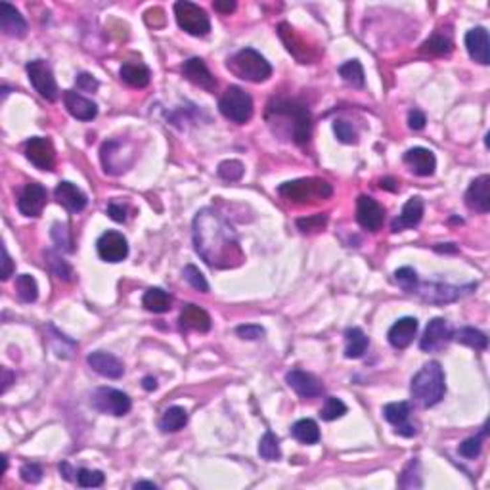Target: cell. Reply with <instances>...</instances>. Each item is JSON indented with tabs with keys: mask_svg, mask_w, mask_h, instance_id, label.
<instances>
[{
	"mask_svg": "<svg viewBox=\"0 0 490 490\" xmlns=\"http://www.w3.org/2000/svg\"><path fill=\"white\" fill-rule=\"evenodd\" d=\"M193 247L213 268H234L242 265L244 251L238 234L215 209H201L193 218Z\"/></svg>",
	"mask_w": 490,
	"mask_h": 490,
	"instance_id": "6da1fadb",
	"label": "cell"
},
{
	"mask_svg": "<svg viewBox=\"0 0 490 490\" xmlns=\"http://www.w3.org/2000/svg\"><path fill=\"white\" fill-rule=\"evenodd\" d=\"M446 393V379L443 366L438 364L437 360H431L427 364L417 371L412 385H410V394L412 399L424 406V408H431L445 399Z\"/></svg>",
	"mask_w": 490,
	"mask_h": 490,
	"instance_id": "7a4b0ae2",
	"label": "cell"
},
{
	"mask_svg": "<svg viewBox=\"0 0 490 490\" xmlns=\"http://www.w3.org/2000/svg\"><path fill=\"white\" fill-rule=\"evenodd\" d=\"M276 115L285 121H291V138L297 144H306L311 140L312 134V117L311 112L306 110L305 104L297 100H288V98H278L268 105V117Z\"/></svg>",
	"mask_w": 490,
	"mask_h": 490,
	"instance_id": "3957f363",
	"label": "cell"
},
{
	"mask_svg": "<svg viewBox=\"0 0 490 490\" xmlns=\"http://www.w3.org/2000/svg\"><path fill=\"white\" fill-rule=\"evenodd\" d=\"M234 73L238 75L239 79H245L249 82H262L267 81L268 77L272 75V67L265 60V56H260L257 50L253 48H244L239 50L230 61H228Z\"/></svg>",
	"mask_w": 490,
	"mask_h": 490,
	"instance_id": "277c9868",
	"label": "cell"
},
{
	"mask_svg": "<svg viewBox=\"0 0 490 490\" xmlns=\"http://www.w3.org/2000/svg\"><path fill=\"white\" fill-rule=\"evenodd\" d=\"M280 195L295 203H306L311 200H327L332 198L334 188L322 179H299L291 182H283L278 188Z\"/></svg>",
	"mask_w": 490,
	"mask_h": 490,
	"instance_id": "5b68a950",
	"label": "cell"
},
{
	"mask_svg": "<svg viewBox=\"0 0 490 490\" xmlns=\"http://www.w3.org/2000/svg\"><path fill=\"white\" fill-rule=\"evenodd\" d=\"M218 110L232 123L245 125L253 117V98L239 87H228L218 100Z\"/></svg>",
	"mask_w": 490,
	"mask_h": 490,
	"instance_id": "8992f818",
	"label": "cell"
},
{
	"mask_svg": "<svg viewBox=\"0 0 490 490\" xmlns=\"http://www.w3.org/2000/svg\"><path fill=\"white\" fill-rule=\"evenodd\" d=\"M175 15H177V23L182 31H186L192 37H205L211 31V22L209 15L205 14V10L200 8L193 2L188 0H180L175 4Z\"/></svg>",
	"mask_w": 490,
	"mask_h": 490,
	"instance_id": "52a82bcc",
	"label": "cell"
},
{
	"mask_svg": "<svg viewBox=\"0 0 490 490\" xmlns=\"http://www.w3.org/2000/svg\"><path fill=\"white\" fill-rule=\"evenodd\" d=\"M92 408L98 410L100 414H110V416H125L133 408L131 396L123 391L112 389V387H100L90 396Z\"/></svg>",
	"mask_w": 490,
	"mask_h": 490,
	"instance_id": "ba28073f",
	"label": "cell"
},
{
	"mask_svg": "<svg viewBox=\"0 0 490 490\" xmlns=\"http://www.w3.org/2000/svg\"><path fill=\"white\" fill-rule=\"evenodd\" d=\"M27 75H29L31 84L35 87L40 96L48 102H56L58 98V84L54 79V73L50 66L45 60H35L27 64Z\"/></svg>",
	"mask_w": 490,
	"mask_h": 490,
	"instance_id": "9c48e42d",
	"label": "cell"
},
{
	"mask_svg": "<svg viewBox=\"0 0 490 490\" xmlns=\"http://www.w3.org/2000/svg\"><path fill=\"white\" fill-rule=\"evenodd\" d=\"M100 159L107 175H123L133 165V154H125V144L119 140H110L102 144Z\"/></svg>",
	"mask_w": 490,
	"mask_h": 490,
	"instance_id": "30bf717a",
	"label": "cell"
},
{
	"mask_svg": "<svg viewBox=\"0 0 490 490\" xmlns=\"http://www.w3.org/2000/svg\"><path fill=\"white\" fill-rule=\"evenodd\" d=\"M96 249L100 259L105 262H121L128 255V242L121 232L107 230L98 238Z\"/></svg>",
	"mask_w": 490,
	"mask_h": 490,
	"instance_id": "8fae6325",
	"label": "cell"
},
{
	"mask_svg": "<svg viewBox=\"0 0 490 490\" xmlns=\"http://www.w3.org/2000/svg\"><path fill=\"white\" fill-rule=\"evenodd\" d=\"M452 337V327L445 318H433L425 327V334L420 341V349L425 352H437L445 349Z\"/></svg>",
	"mask_w": 490,
	"mask_h": 490,
	"instance_id": "7c38bea8",
	"label": "cell"
},
{
	"mask_svg": "<svg viewBox=\"0 0 490 490\" xmlns=\"http://www.w3.org/2000/svg\"><path fill=\"white\" fill-rule=\"evenodd\" d=\"M358 224L370 232H378L385 221V209L370 195H360L357 200Z\"/></svg>",
	"mask_w": 490,
	"mask_h": 490,
	"instance_id": "4fadbf2b",
	"label": "cell"
},
{
	"mask_svg": "<svg viewBox=\"0 0 490 490\" xmlns=\"http://www.w3.org/2000/svg\"><path fill=\"white\" fill-rule=\"evenodd\" d=\"M25 156L31 163L43 169V171H52L54 163H56V151H54L52 142L48 138H40L35 136L25 144Z\"/></svg>",
	"mask_w": 490,
	"mask_h": 490,
	"instance_id": "5bb4252c",
	"label": "cell"
},
{
	"mask_svg": "<svg viewBox=\"0 0 490 490\" xmlns=\"http://www.w3.org/2000/svg\"><path fill=\"white\" fill-rule=\"evenodd\" d=\"M410 414H412V406L408 402H391L383 406V416L391 425H394L396 435L402 437H414L417 429L412 424H408Z\"/></svg>",
	"mask_w": 490,
	"mask_h": 490,
	"instance_id": "9a60e30c",
	"label": "cell"
},
{
	"mask_svg": "<svg viewBox=\"0 0 490 490\" xmlns=\"http://www.w3.org/2000/svg\"><path fill=\"white\" fill-rule=\"evenodd\" d=\"M46 205V188L38 182H31L22 190L17 209L25 216H38Z\"/></svg>",
	"mask_w": 490,
	"mask_h": 490,
	"instance_id": "2e32d148",
	"label": "cell"
},
{
	"mask_svg": "<svg viewBox=\"0 0 490 490\" xmlns=\"http://www.w3.org/2000/svg\"><path fill=\"white\" fill-rule=\"evenodd\" d=\"M466 205L475 213H489L490 211V177L481 175L479 179L471 182L466 192Z\"/></svg>",
	"mask_w": 490,
	"mask_h": 490,
	"instance_id": "e0dca14e",
	"label": "cell"
},
{
	"mask_svg": "<svg viewBox=\"0 0 490 490\" xmlns=\"http://www.w3.org/2000/svg\"><path fill=\"white\" fill-rule=\"evenodd\" d=\"M285 381H288V385H290L299 396H303V399H314V396H320V394L324 393V387H322V383L318 381V378H314L309 371H288Z\"/></svg>",
	"mask_w": 490,
	"mask_h": 490,
	"instance_id": "ac0fdd59",
	"label": "cell"
},
{
	"mask_svg": "<svg viewBox=\"0 0 490 490\" xmlns=\"http://www.w3.org/2000/svg\"><path fill=\"white\" fill-rule=\"evenodd\" d=\"M466 48H468V54L471 56V60L481 64V66H489L490 40L489 31L484 29V27H475V29L468 31V35H466Z\"/></svg>",
	"mask_w": 490,
	"mask_h": 490,
	"instance_id": "d6986e66",
	"label": "cell"
},
{
	"mask_svg": "<svg viewBox=\"0 0 490 490\" xmlns=\"http://www.w3.org/2000/svg\"><path fill=\"white\" fill-rule=\"evenodd\" d=\"M182 75H184L188 81L200 87V89L213 92L216 89V79L213 77V73L209 71V67L205 66V61L201 58H190L188 61H184L182 66Z\"/></svg>",
	"mask_w": 490,
	"mask_h": 490,
	"instance_id": "ffe728a7",
	"label": "cell"
},
{
	"mask_svg": "<svg viewBox=\"0 0 490 490\" xmlns=\"http://www.w3.org/2000/svg\"><path fill=\"white\" fill-rule=\"evenodd\" d=\"M87 362L96 373L107 379H119L125 373V366H123L119 358L113 357L110 352H104V350H96V352L89 355Z\"/></svg>",
	"mask_w": 490,
	"mask_h": 490,
	"instance_id": "44dd1931",
	"label": "cell"
},
{
	"mask_svg": "<svg viewBox=\"0 0 490 490\" xmlns=\"http://www.w3.org/2000/svg\"><path fill=\"white\" fill-rule=\"evenodd\" d=\"M404 163L417 177H431L437 169L435 154L427 148H412L404 154Z\"/></svg>",
	"mask_w": 490,
	"mask_h": 490,
	"instance_id": "7402d4cb",
	"label": "cell"
},
{
	"mask_svg": "<svg viewBox=\"0 0 490 490\" xmlns=\"http://www.w3.org/2000/svg\"><path fill=\"white\" fill-rule=\"evenodd\" d=\"M0 29L4 31V35L14 38H23L27 35V22L10 2L0 4Z\"/></svg>",
	"mask_w": 490,
	"mask_h": 490,
	"instance_id": "603a6c76",
	"label": "cell"
},
{
	"mask_svg": "<svg viewBox=\"0 0 490 490\" xmlns=\"http://www.w3.org/2000/svg\"><path fill=\"white\" fill-rule=\"evenodd\" d=\"M417 320L414 316H404L399 322H394L391 329H389V343L393 345L394 349H406L410 343L414 341V337L417 334Z\"/></svg>",
	"mask_w": 490,
	"mask_h": 490,
	"instance_id": "cb8c5ba5",
	"label": "cell"
},
{
	"mask_svg": "<svg viewBox=\"0 0 490 490\" xmlns=\"http://www.w3.org/2000/svg\"><path fill=\"white\" fill-rule=\"evenodd\" d=\"M422 218H424V200L414 195V198H410V200L404 203L402 213L391 223V228H393V232H402L406 230V228H414V226H417V224L422 223Z\"/></svg>",
	"mask_w": 490,
	"mask_h": 490,
	"instance_id": "d4e9b609",
	"label": "cell"
},
{
	"mask_svg": "<svg viewBox=\"0 0 490 490\" xmlns=\"http://www.w3.org/2000/svg\"><path fill=\"white\" fill-rule=\"evenodd\" d=\"M54 195H56L58 203L64 205L67 211H71V213H81L82 209L87 207V203H89L87 195L73 182H67V180H64V182L56 186Z\"/></svg>",
	"mask_w": 490,
	"mask_h": 490,
	"instance_id": "484cf974",
	"label": "cell"
},
{
	"mask_svg": "<svg viewBox=\"0 0 490 490\" xmlns=\"http://www.w3.org/2000/svg\"><path fill=\"white\" fill-rule=\"evenodd\" d=\"M64 102H66L67 112L71 113L75 119L92 121L98 115V105L75 90H66Z\"/></svg>",
	"mask_w": 490,
	"mask_h": 490,
	"instance_id": "4316f807",
	"label": "cell"
},
{
	"mask_svg": "<svg viewBox=\"0 0 490 490\" xmlns=\"http://www.w3.org/2000/svg\"><path fill=\"white\" fill-rule=\"evenodd\" d=\"M416 293H420V297L427 301V303H452L456 299L460 297L461 291L458 288H452V285H446V283H422L417 285Z\"/></svg>",
	"mask_w": 490,
	"mask_h": 490,
	"instance_id": "83f0119b",
	"label": "cell"
},
{
	"mask_svg": "<svg viewBox=\"0 0 490 490\" xmlns=\"http://www.w3.org/2000/svg\"><path fill=\"white\" fill-rule=\"evenodd\" d=\"M180 327L207 334L211 329V316L201 306L190 303V305H184V309L180 312Z\"/></svg>",
	"mask_w": 490,
	"mask_h": 490,
	"instance_id": "f1b7e54d",
	"label": "cell"
},
{
	"mask_svg": "<svg viewBox=\"0 0 490 490\" xmlns=\"http://www.w3.org/2000/svg\"><path fill=\"white\" fill-rule=\"evenodd\" d=\"M121 79L133 87V89H146L151 79V71L144 64H134V61H126L121 66Z\"/></svg>",
	"mask_w": 490,
	"mask_h": 490,
	"instance_id": "f546056e",
	"label": "cell"
},
{
	"mask_svg": "<svg viewBox=\"0 0 490 490\" xmlns=\"http://www.w3.org/2000/svg\"><path fill=\"white\" fill-rule=\"evenodd\" d=\"M142 305L144 309L154 314H163V312L171 311L172 299L171 295L163 291L161 288H149L146 293H144V299H142Z\"/></svg>",
	"mask_w": 490,
	"mask_h": 490,
	"instance_id": "4dcf8cb0",
	"label": "cell"
},
{
	"mask_svg": "<svg viewBox=\"0 0 490 490\" xmlns=\"http://www.w3.org/2000/svg\"><path fill=\"white\" fill-rule=\"evenodd\" d=\"M345 341H347V345H345V357L347 358L364 357L368 345H370L368 337L360 327H349L345 334Z\"/></svg>",
	"mask_w": 490,
	"mask_h": 490,
	"instance_id": "1f68e13d",
	"label": "cell"
},
{
	"mask_svg": "<svg viewBox=\"0 0 490 490\" xmlns=\"http://www.w3.org/2000/svg\"><path fill=\"white\" fill-rule=\"evenodd\" d=\"M188 424V412L180 406H171L163 412V416L159 420V429L163 433H175L180 431Z\"/></svg>",
	"mask_w": 490,
	"mask_h": 490,
	"instance_id": "d6a6232c",
	"label": "cell"
},
{
	"mask_svg": "<svg viewBox=\"0 0 490 490\" xmlns=\"http://www.w3.org/2000/svg\"><path fill=\"white\" fill-rule=\"evenodd\" d=\"M291 435L303 445H316L320 440L318 424L314 420H299L297 424L291 427Z\"/></svg>",
	"mask_w": 490,
	"mask_h": 490,
	"instance_id": "836d02e7",
	"label": "cell"
},
{
	"mask_svg": "<svg viewBox=\"0 0 490 490\" xmlns=\"http://www.w3.org/2000/svg\"><path fill=\"white\" fill-rule=\"evenodd\" d=\"M454 339L458 343H461V345L471 347V349L475 350H487V347H489V337H487L483 332L475 329V327H461Z\"/></svg>",
	"mask_w": 490,
	"mask_h": 490,
	"instance_id": "e575fe53",
	"label": "cell"
},
{
	"mask_svg": "<svg viewBox=\"0 0 490 490\" xmlns=\"http://www.w3.org/2000/svg\"><path fill=\"white\" fill-rule=\"evenodd\" d=\"M339 75L341 79L355 89H362L364 87V69L362 64L358 60H349L347 64H343L339 67Z\"/></svg>",
	"mask_w": 490,
	"mask_h": 490,
	"instance_id": "d590c367",
	"label": "cell"
},
{
	"mask_svg": "<svg viewBox=\"0 0 490 490\" xmlns=\"http://www.w3.org/2000/svg\"><path fill=\"white\" fill-rule=\"evenodd\" d=\"M15 290H17V295H20V299H22L23 303H35V301H37L38 285L37 280L31 274L17 276V280H15Z\"/></svg>",
	"mask_w": 490,
	"mask_h": 490,
	"instance_id": "8d00e7d4",
	"label": "cell"
},
{
	"mask_svg": "<svg viewBox=\"0 0 490 490\" xmlns=\"http://www.w3.org/2000/svg\"><path fill=\"white\" fill-rule=\"evenodd\" d=\"M259 454L262 460L267 461H276L282 458V450H280V440L276 437L274 433L267 431L259 443Z\"/></svg>",
	"mask_w": 490,
	"mask_h": 490,
	"instance_id": "74e56055",
	"label": "cell"
},
{
	"mask_svg": "<svg viewBox=\"0 0 490 490\" xmlns=\"http://www.w3.org/2000/svg\"><path fill=\"white\" fill-rule=\"evenodd\" d=\"M45 257H46V265L50 267V272H52L58 280H64V282H69V280H71L73 270H71V267L67 265L66 260L61 259L58 253L52 251V249H48V251L45 253Z\"/></svg>",
	"mask_w": 490,
	"mask_h": 490,
	"instance_id": "f35d334b",
	"label": "cell"
},
{
	"mask_svg": "<svg viewBox=\"0 0 490 490\" xmlns=\"http://www.w3.org/2000/svg\"><path fill=\"white\" fill-rule=\"evenodd\" d=\"M422 50L427 54H433V56H446V54L452 52V40L446 37V35H440V33H435L433 37H429L422 45Z\"/></svg>",
	"mask_w": 490,
	"mask_h": 490,
	"instance_id": "ab89813d",
	"label": "cell"
},
{
	"mask_svg": "<svg viewBox=\"0 0 490 490\" xmlns=\"http://www.w3.org/2000/svg\"><path fill=\"white\" fill-rule=\"evenodd\" d=\"M345 414H347V404H345L341 399H337V396H327L324 408L320 410V416H322V420H326V422L339 420V417H343Z\"/></svg>",
	"mask_w": 490,
	"mask_h": 490,
	"instance_id": "60d3db41",
	"label": "cell"
},
{
	"mask_svg": "<svg viewBox=\"0 0 490 490\" xmlns=\"http://www.w3.org/2000/svg\"><path fill=\"white\" fill-rule=\"evenodd\" d=\"M484 435H487V427H484L479 435H475V437L463 440V443L460 445V448H458L460 456L468 458V460H475V458H479V454H481V450H483Z\"/></svg>",
	"mask_w": 490,
	"mask_h": 490,
	"instance_id": "b9f144b4",
	"label": "cell"
},
{
	"mask_svg": "<svg viewBox=\"0 0 490 490\" xmlns=\"http://www.w3.org/2000/svg\"><path fill=\"white\" fill-rule=\"evenodd\" d=\"M394 282L401 285L402 290L406 293H416L417 285H420V280H417V274L414 268L410 267H402L394 272Z\"/></svg>",
	"mask_w": 490,
	"mask_h": 490,
	"instance_id": "7bdbcfd3",
	"label": "cell"
},
{
	"mask_svg": "<svg viewBox=\"0 0 490 490\" xmlns=\"http://www.w3.org/2000/svg\"><path fill=\"white\" fill-rule=\"evenodd\" d=\"M401 487L402 489H420L422 487V468H420V461L412 460L406 466V469L402 471L401 475Z\"/></svg>",
	"mask_w": 490,
	"mask_h": 490,
	"instance_id": "ee69618b",
	"label": "cell"
},
{
	"mask_svg": "<svg viewBox=\"0 0 490 490\" xmlns=\"http://www.w3.org/2000/svg\"><path fill=\"white\" fill-rule=\"evenodd\" d=\"M244 165L239 163L238 159H228L218 165V177L226 182H238L244 177Z\"/></svg>",
	"mask_w": 490,
	"mask_h": 490,
	"instance_id": "f6af8a7d",
	"label": "cell"
},
{
	"mask_svg": "<svg viewBox=\"0 0 490 490\" xmlns=\"http://www.w3.org/2000/svg\"><path fill=\"white\" fill-rule=\"evenodd\" d=\"M105 481V477L102 471H96V469H79L77 471V484L82 487V489H96V487H102Z\"/></svg>",
	"mask_w": 490,
	"mask_h": 490,
	"instance_id": "bcb514c9",
	"label": "cell"
},
{
	"mask_svg": "<svg viewBox=\"0 0 490 490\" xmlns=\"http://www.w3.org/2000/svg\"><path fill=\"white\" fill-rule=\"evenodd\" d=\"M52 239L54 244L58 245V249L64 251H73V239H71V232L67 228V224L56 223L52 226Z\"/></svg>",
	"mask_w": 490,
	"mask_h": 490,
	"instance_id": "7dc6e473",
	"label": "cell"
},
{
	"mask_svg": "<svg viewBox=\"0 0 490 490\" xmlns=\"http://www.w3.org/2000/svg\"><path fill=\"white\" fill-rule=\"evenodd\" d=\"M184 278H186V282L190 283L193 290L201 291V293H207V291H209L207 280H205V276L201 274L200 268H198V267H193V265H188V267L184 268Z\"/></svg>",
	"mask_w": 490,
	"mask_h": 490,
	"instance_id": "c3c4849f",
	"label": "cell"
},
{
	"mask_svg": "<svg viewBox=\"0 0 490 490\" xmlns=\"http://www.w3.org/2000/svg\"><path fill=\"white\" fill-rule=\"evenodd\" d=\"M334 133L337 136V140L343 142V144H357L358 142V134L355 131V126L347 123V121H335Z\"/></svg>",
	"mask_w": 490,
	"mask_h": 490,
	"instance_id": "681fc988",
	"label": "cell"
},
{
	"mask_svg": "<svg viewBox=\"0 0 490 490\" xmlns=\"http://www.w3.org/2000/svg\"><path fill=\"white\" fill-rule=\"evenodd\" d=\"M327 224V216L326 215H314V216H306V218H299L297 226L299 230L303 232H318L324 230Z\"/></svg>",
	"mask_w": 490,
	"mask_h": 490,
	"instance_id": "f907efd6",
	"label": "cell"
},
{
	"mask_svg": "<svg viewBox=\"0 0 490 490\" xmlns=\"http://www.w3.org/2000/svg\"><path fill=\"white\" fill-rule=\"evenodd\" d=\"M20 475H22L25 483L37 484L43 479V468L38 463H23L22 469H20Z\"/></svg>",
	"mask_w": 490,
	"mask_h": 490,
	"instance_id": "816d5d0a",
	"label": "cell"
},
{
	"mask_svg": "<svg viewBox=\"0 0 490 490\" xmlns=\"http://www.w3.org/2000/svg\"><path fill=\"white\" fill-rule=\"evenodd\" d=\"M236 334L242 339H247V341H257V339H260L265 335V327L257 326V324H247V326L236 327Z\"/></svg>",
	"mask_w": 490,
	"mask_h": 490,
	"instance_id": "f5cc1de1",
	"label": "cell"
},
{
	"mask_svg": "<svg viewBox=\"0 0 490 490\" xmlns=\"http://www.w3.org/2000/svg\"><path fill=\"white\" fill-rule=\"evenodd\" d=\"M75 82H77V89L82 90V92H94L100 87V82L90 73H79Z\"/></svg>",
	"mask_w": 490,
	"mask_h": 490,
	"instance_id": "db71d44e",
	"label": "cell"
},
{
	"mask_svg": "<svg viewBox=\"0 0 490 490\" xmlns=\"http://www.w3.org/2000/svg\"><path fill=\"white\" fill-rule=\"evenodd\" d=\"M425 123H427V119H425L424 112H420V110H412V112L408 113L410 128H414V131H422V128L425 126Z\"/></svg>",
	"mask_w": 490,
	"mask_h": 490,
	"instance_id": "11a10c76",
	"label": "cell"
},
{
	"mask_svg": "<svg viewBox=\"0 0 490 490\" xmlns=\"http://www.w3.org/2000/svg\"><path fill=\"white\" fill-rule=\"evenodd\" d=\"M12 274H14V262L10 259L6 247H2V280H8Z\"/></svg>",
	"mask_w": 490,
	"mask_h": 490,
	"instance_id": "9f6ffc18",
	"label": "cell"
},
{
	"mask_svg": "<svg viewBox=\"0 0 490 490\" xmlns=\"http://www.w3.org/2000/svg\"><path fill=\"white\" fill-rule=\"evenodd\" d=\"M107 215L112 216L115 223H125L126 218V211L123 205H117V203H112L110 207H107Z\"/></svg>",
	"mask_w": 490,
	"mask_h": 490,
	"instance_id": "6f0895ef",
	"label": "cell"
},
{
	"mask_svg": "<svg viewBox=\"0 0 490 490\" xmlns=\"http://www.w3.org/2000/svg\"><path fill=\"white\" fill-rule=\"evenodd\" d=\"M213 6H215L216 12H221V14H230V12L236 10V2H234V0H216Z\"/></svg>",
	"mask_w": 490,
	"mask_h": 490,
	"instance_id": "680465c9",
	"label": "cell"
},
{
	"mask_svg": "<svg viewBox=\"0 0 490 490\" xmlns=\"http://www.w3.org/2000/svg\"><path fill=\"white\" fill-rule=\"evenodd\" d=\"M399 182L394 179H391V177H387V179H381V182H379V186L383 188V190H389V192H396L399 190Z\"/></svg>",
	"mask_w": 490,
	"mask_h": 490,
	"instance_id": "91938a15",
	"label": "cell"
},
{
	"mask_svg": "<svg viewBox=\"0 0 490 490\" xmlns=\"http://www.w3.org/2000/svg\"><path fill=\"white\" fill-rule=\"evenodd\" d=\"M60 473L64 475V479H67V481H71V479H73L71 475H77V473H75L73 469H71V466H69L67 461L60 463Z\"/></svg>",
	"mask_w": 490,
	"mask_h": 490,
	"instance_id": "94428289",
	"label": "cell"
},
{
	"mask_svg": "<svg viewBox=\"0 0 490 490\" xmlns=\"http://www.w3.org/2000/svg\"><path fill=\"white\" fill-rule=\"evenodd\" d=\"M142 385H144V389H146V391H156V389H157L156 378H151V376H148V378H144V381H142Z\"/></svg>",
	"mask_w": 490,
	"mask_h": 490,
	"instance_id": "6125c7cd",
	"label": "cell"
},
{
	"mask_svg": "<svg viewBox=\"0 0 490 490\" xmlns=\"http://www.w3.org/2000/svg\"><path fill=\"white\" fill-rule=\"evenodd\" d=\"M2 373H4V385H2V393H6V389L10 387V383H12V378H14V376H12V373H10V370H6V368L2 370Z\"/></svg>",
	"mask_w": 490,
	"mask_h": 490,
	"instance_id": "be15d7a7",
	"label": "cell"
},
{
	"mask_svg": "<svg viewBox=\"0 0 490 490\" xmlns=\"http://www.w3.org/2000/svg\"><path fill=\"white\" fill-rule=\"evenodd\" d=\"M437 251L438 253H448V251L456 253V251H458V247H456V245H454V244H445V245H438Z\"/></svg>",
	"mask_w": 490,
	"mask_h": 490,
	"instance_id": "e7e4bbea",
	"label": "cell"
},
{
	"mask_svg": "<svg viewBox=\"0 0 490 490\" xmlns=\"http://www.w3.org/2000/svg\"><path fill=\"white\" fill-rule=\"evenodd\" d=\"M134 489H151V490H157V484L156 483H149V481H140V483L134 484Z\"/></svg>",
	"mask_w": 490,
	"mask_h": 490,
	"instance_id": "03108f58",
	"label": "cell"
}]
</instances>
